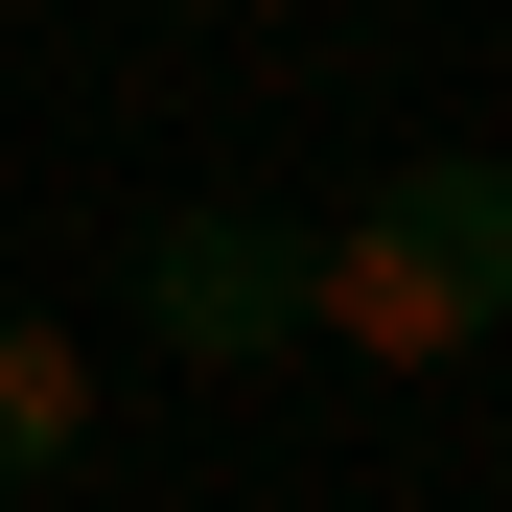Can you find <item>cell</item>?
I'll list each match as a JSON object with an SVG mask.
<instances>
[{
    "mask_svg": "<svg viewBox=\"0 0 512 512\" xmlns=\"http://www.w3.org/2000/svg\"><path fill=\"white\" fill-rule=\"evenodd\" d=\"M303 303H326V350H373V373H466L489 326H512V163L489 140L373 163V210L303 233Z\"/></svg>",
    "mask_w": 512,
    "mask_h": 512,
    "instance_id": "cell-1",
    "label": "cell"
},
{
    "mask_svg": "<svg viewBox=\"0 0 512 512\" xmlns=\"http://www.w3.org/2000/svg\"><path fill=\"white\" fill-rule=\"evenodd\" d=\"M140 326H163L187 373L303 350V326H326V303H303V233H280V210H233V187H210V210H163V233H140Z\"/></svg>",
    "mask_w": 512,
    "mask_h": 512,
    "instance_id": "cell-2",
    "label": "cell"
},
{
    "mask_svg": "<svg viewBox=\"0 0 512 512\" xmlns=\"http://www.w3.org/2000/svg\"><path fill=\"white\" fill-rule=\"evenodd\" d=\"M70 443H94V350H70V326H24V303H0V489H47Z\"/></svg>",
    "mask_w": 512,
    "mask_h": 512,
    "instance_id": "cell-3",
    "label": "cell"
},
{
    "mask_svg": "<svg viewBox=\"0 0 512 512\" xmlns=\"http://www.w3.org/2000/svg\"><path fill=\"white\" fill-rule=\"evenodd\" d=\"M187 24H233V0H187Z\"/></svg>",
    "mask_w": 512,
    "mask_h": 512,
    "instance_id": "cell-4",
    "label": "cell"
}]
</instances>
